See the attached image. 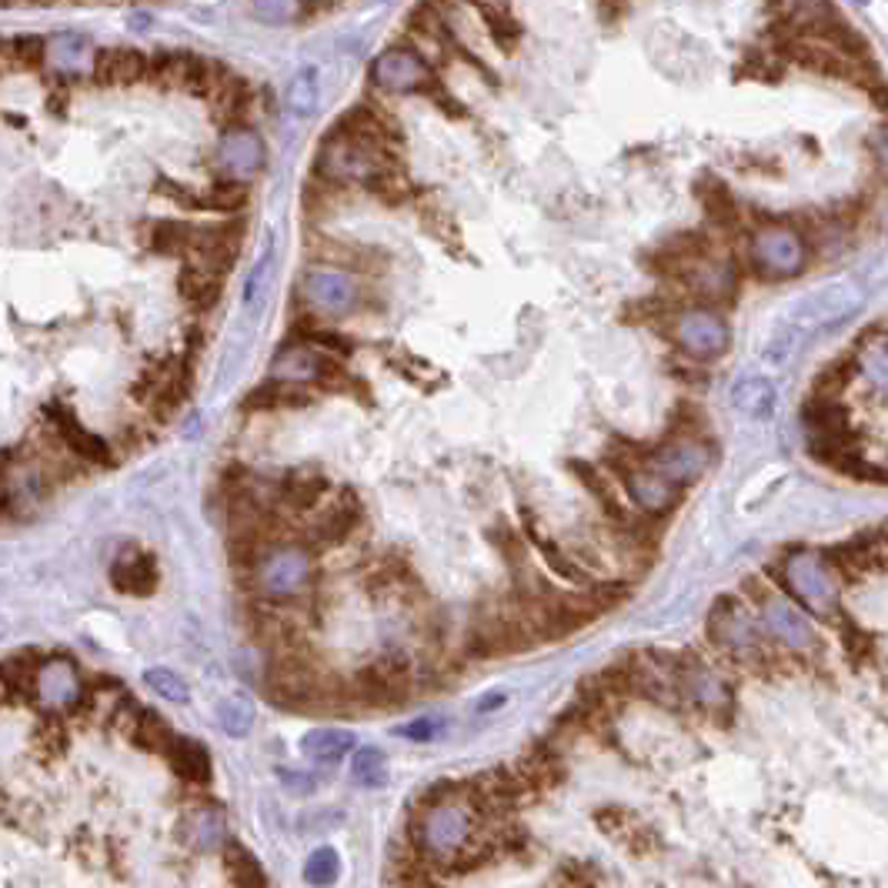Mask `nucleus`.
Wrapping results in <instances>:
<instances>
[{
    "instance_id": "obj_6",
    "label": "nucleus",
    "mask_w": 888,
    "mask_h": 888,
    "mask_svg": "<svg viewBox=\"0 0 888 888\" xmlns=\"http://www.w3.org/2000/svg\"><path fill=\"white\" fill-rule=\"evenodd\" d=\"M669 334L689 358H699V361L722 358L729 351V344H732V331H729L725 318L715 308H709V304L682 308L672 318Z\"/></svg>"
},
{
    "instance_id": "obj_46",
    "label": "nucleus",
    "mask_w": 888,
    "mask_h": 888,
    "mask_svg": "<svg viewBox=\"0 0 888 888\" xmlns=\"http://www.w3.org/2000/svg\"><path fill=\"white\" fill-rule=\"evenodd\" d=\"M491 538L498 541L495 548L505 555V562H508L511 568L521 572V565H525V558H528V545H525V538H521L515 528H508V525H498V528L491 531Z\"/></svg>"
},
{
    "instance_id": "obj_29",
    "label": "nucleus",
    "mask_w": 888,
    "mask_h": 888,
    "mask_svg": "<svg viewBox=\"0 0 888 888\" xmlns=\"http://www.w3.org/2000/svg\"><path fill=\"white\" fill-rule=\"evenodd\" d=\"M321 354L324 351H314L308 344H291V348L277 351V358L271 364V378L287 381V384H314Z\"/></svg>"
},
{
    "instance_id": "obj_16",
    "label": "nucleus",
    "mask_w": 888,
    "mask_h": 888,
    "mask_svg": "<svg viewBox=\"0 0 888 888\" xmlns=\"http://www.w3.org/2000/svg\"><path fill=\"white\" fill-rule=\"evenodd\" d=\"M43 418L50 421V428L57 431V438L64 441V448L77 461H84V465H110V448L104 445V438L90 435L67 404H60V401L43 404Z\"/></svg>"
},
{
    "instance_id": "obj_27",
    "label": "nucleus",
    "mask_w": 888,
    "mask_h": 888,
    "mask_svg": "<svg viewBox=\"0 0 888 888\" xmlns=\"http://www.w3.org/2000/svg\"><path fill=\"white\" fill-rule=\"evenodd\" d=\"M174 769V775L187 785H207L211 782V752L194 739H174V745L164 755Z\"/></svg>"
},
{
    "instance_id": "obj_45",
    "label": "nucleus",
    "mask_w": 888,
    "mask_h": 888,
    "mask_svg": "<svg viewBox=\"0 0 888 888\" xmlns=\"http://www.w3.org/2000/svg\"><path fill=\"white\" fill-rule=\"evenodd\" d=\"M271 267H274V247H267V251L257 257V264L251 267V274H247V281H244V308H247V311L257 308V297L264 294V284H267Z\"/></svg>"
},
{
    "instance_id": "obj_26",
    "label": "nucleus",
    "mask_w": 888,
    "mask_h": 888,
    "mask_svg": "<svg viewBox=\"0 0 888 888\" xmlns=\"http://www.w3.org/2000/svg\"><path fill=\"white\" fill-rule=\"evenodd\" d=\"M221 284H224V277L214 274V271H207V267L197 264V261L184 264L180 274H177V291H180V297H184L191 308H197V311H211V308L221 301Z\"/></svg>"
},
{
    "instance_id": "obj_48",
    "label": "nucleus",
    "mask_w": 888,
    "mask_h": 888,
    "mask_svg": "<svg viewBox=\"0 0 888 888\" xmlns=\"http://www.w3.org/2000/svg\"><path fill=\"white\" fill-rule=\"evenodd\" d=\"M251 10H254V17H261L267 23H281V20H291L294 0H251Z\"/></svg>"
},
{
    "instance_id": "obj_7",
    "label": "nucleus",
    "mask_w": 888,
    "mask_h": 888,
    "mask_svg": "<svg viewBox=\"0 0 888 888\" xmlns=\"http://www.w3.org/2000/svg\"><path fill=\"white\" fill-rule=\"evenodd\" d=\"M759 615H762V625L765 632L785 645L789 652L796 655H819L822 652V642H819V632L816 625L806 618V608L799 602H792V595H785L782 588L772 592L762 605H759Z\"/></svg>"
},
{
    "instance_id": "obj_37",
    "label": "nucleus",
    "mask_w": 888,
    "mask_h": 888,
    "mask_svg": "<svg viewBox=\"0 0 888 888\" xmlns=\"http://www.w3.org/2000/svg\"><path fill=\"white\" fill-rule=\"evenodd\" d=\"M388 779H391V772H388V759L381 749L368 745V749H358L351 755V782L358 789H384Z\"/></svg>"
},
{
    "instance_id": "obj_9",
    "label": "nucleus",
    "mask_w": 888,
    "mask_h": 888,
    "mask_svg": "<svg viewBox=\"0 0 888 888\" xmlns=\"http://www.w3.org/2000/svg\"><path fill=\"white\" fill-rule=\"evenodd\" d=\"M712 461H715V448L702 435H669L648 455V465L682 488L699 481Z\"/></svg>"
},
{
    "instance_id": "obj_33",
    "label": "nucleus",
    "mask_w": 888,
    "mask_h": 888,
    "mask_svg": "<svg viewBox=\"0 0 888 888\" xmlns=\"http://www.w3.org/2000/svg\"><path fill=\"white\" fill-rule=\"evenodd\" d=\"M301 384H287V381H261L244 401L241 408L244 411H284V408H297V404H308V398L297 391Z\"/></svg>"
},
{
    "instance_id": "obj_23",
    "label": "nucleus",
    "mask_w": 888,
    "mask_h": 888,
    "mask_svg": "<svg viewBox=\"0 0 888 888\" xmlns=\"http://www.w3.org/2000/svg\"><path fill=\"white\" fill-rule=\"evenodd\" d=\"M147 64L150 57H144L140 50H97L94 53V80L104 87H117V84H134L140 77H147Z\"/></svg>"
},
{
    "instance_id": "obj_43",
    "label": "nucleus",
    "mask_w": 888,
    "mask_h": 888,
    "mask_svg": "<svg viewBox=\"0 0 888 888\" xmlns=\"http://www.w3.org/2000/svg\"><path fill=\"white\" fill-rule=\"evenodd\" d=\"M144 682L150 692H157L164 702H174V705H187L191 702V689L187 682L174 672V669H147L144 672Z\"/></svg>"
},
{
    "instance_id": "obj_41",
    "label": "nucleus",
    "mask_w": 888,
    "mask_h": 888,
    "mask_svg": "<svg viewBox=\"0 0 888 888\" xmlns=\"http://www.w3.org/2000/svg\"><path fill=\"white\" fill-rule=\"evenodd\" d=\"M187 836H191V842H194L197 849H217V846L227 842V839H224V819H221L217 812H211V809H201V812L191 816V822H187Z\"/></svg>"
},
{
    "instance_id": "obj_15",
    "label": "nucleus",
    "mask_w": 888,
    "mask_h": 888,
    "mask_svg": "<svg viewBox=\"0 0 888 888\" xmlns=\"http://www.w3.org/2000/svg\"><path fill=\"white\" fill-rule=\"evenodd\" d=\"M304 297L314 311L351 314L358 304V281L344 267H311L304 274Z\"/></svg>"
},
{
    "instance_id": "obj_42",
    "label": "nucleus",
    "mask_w": 888,
    "mask_h": 888,
    "mask_svg": "<svg viewBox=\"0 0 888 888\" xmlns=\"http://www.w3.org/2000/svg\"><path fill=\"white\" fill-rule=\"evenodd\" d=\"M338 872H341V859H338V852L331 846L314 849L308 856V862H304V882L308 886H334L338 882Z\"/></svg>"
},
{
    "instance_id": "obj_20",
    "label": "nucleus",
    "mask_w": 888,
    "mask_h": 888,
    "mask_svg": "<svg viewBox=\"0 0 888 888\" xmlns=\"http://www.w3.org/2000/svg\"><path fill=\"white\" fill-rule=\"evenodd\" d=\"M157 582H160V572H157V562L140 552V548H127L114 565H110V585L120 592V595H130V598H150L157 592Z\"/></svg>"
},
{
    "instance_id": "obj_13",
    "label": "nucleus",
    "mask_w": 888,
    "mask_h": 888,
    "mask_svg": "<svg viewBox=\"0 0 888 888\" xmlns=\"http://www.w3.org/2000/svg\"><path fill=\"white\" fill-rule=\"evenodd\" d=\"M615 478L625 485L632 505H635L642 515L665 518V515H672V511L679 508V501H682V485H675L672 478H665L662 471H655L648 461H645V465H632V468L618 471Z\"/></svg>"
},
{
    "instance_id": "obj_17",
    "label": "nucleus",
    "mask_w": 888,
    "mask_h": 888,
    "mask_svg": "<svg viewBox=\"0 0 888 888\" xmlns=\"http://www.w3.org/2000/svg\"><path fill=\"white\" fill-rule=\"evenodd\" d=\"M267 154H264V144L254 130L247 127H231L221 144H217V167L227 174V177H237V180H247L254 177L261 167H264Z\"/></svg>"
},
{
    "instance_id": "obj_11",
    "label": "nucleus",
    "mask_w": 888,
    "mask_h": 888,
    "mask_svg": "<svg viewBox=\"0 0 888 888\" xmlns=\"http://www.w3.org/2000/svg\"><path fill=\"white\" fill-rule=\"evenodd\" d=\"M692 297L705 304H729L739 294V264L732 254H705L675 277Z\"/></svg>"
},
{
    "instance_id": "obj_40",
    "label": "nucleus",
    "mask_w": 888,
    "mask_h": 888,
    "mask_svg": "<svg viewBox=\"0 0 888 888\" xmlns=\"http://www.w3.org/2000/svg\"><path fill=\"white\" fill-rule=\"evenodd\" d=\"M84 53H87V40L77 37V33L64 30V33H53L47 40V60H50L53 70H77Z\"/></svg>"
},
{
    "instance_id": "obj_36",
    "label": "nucleus",
    "mask_w": 888,
    "mask_h": 888,
    "mask_svg": "<svg viewBox=\"0 0 888 888\" xmlns=\"http://www.w3.org/2000/svg\"><path fill=\"white\" fill-rule=\"evenodd\" d=\"M197 241V227L184 221H154L150 224V251L154 254H191Z\"/></svg>"
},
{
    "instance_id": "obj_34",
    "label": "nucleus",
    "mask_w": 888,
    "mask_h": 888,
    "mask_svg": "<svg viewBox=\"0 0 888 888\" xmlns=\"http://www.w3.org/2000/svg\"><path fill=\"white\" fill-rule=\"evenodd\" d=\"M224 869H227V879L241 888H264L267 886V876L261 869V862L254 859L251 849H244L241 842L227 839L224 846Z\"/></svg>"
},
{
    "instance_id": "obj_31",
    "label": "nucleus",
    "mask_w": 888,
    "mask_h": 888,
    "mask_svg": "<svg viewBox=\"0 0 888 888\" xmlns=\"http://www.w3.org/2000/svg\"><path fill=\"white\" fill-rule=\"evenodd\" d=\"M328 491V478L314 468H301V471H291L281 485V501L291 508V511H311L321 495Z\"/></svg>"
},
{
    "instance_id": "obj_24",
    "label": "nucleus",
    "mask_w": 888,
    "mask_h": 888,
    "mask_svg": "<svg viewBox=\"0 0 888 888\" xmlns=\"http://www.w3.org/2000/svg\"><path fill=\"white\" fill-rule=\"evenodd\" d=\"M775 404H779V391L769 378H759V374H742L735 384H732V408L745 418H755V421H765L775 414Z\"/></svg>"
},
{
    "instance_id": "obj_12",
    "label": "nucleus",
    "mask_w": 888,
    "mask_h": 888,
    "mask_svg": "<svg viewBox=\"0 0 888 888\" xmlns=\"http://www.w3.org/2000/svg\"><path fill=\"white\" fill-rule=\"evenodd\" d=\"M675 672H679L682 695L692 709H702V712L732 709V685L695 652H679Z\"/></svg>"
},
{
    "instance_id": "obj_1",
    "label": "nucleus",
    "mask_w": 888,
    "mask_h": 888,
    "mask_svg": "<svg viewBox=\"0 0 888 888\" xmlns=\"http://www.w3.org/2000/svg\"><path fill=\"white\" fill-rule=\"evenodd\" d=\"M478 819L481 812L471 802L468 789H458V796L435 806L431 812L411 816V842L435 862H455L478 839Z\"/></svg>"
},
{
    "instance_id": "obj_32",
    "label": "nucleus",
    "mask_w": 888,
    "mask_h": 888,
    "mask_svg": "<svg viewBox=\"0 0 888 888\" xmlns=\"http://www.w3.org/2000/svg\"><path fill=\"white\" fill-rule=\"evenodd\" d=\"M518 775L528 782V789H555L562 782V775H565L562 772V755L541 742L518 762Z\"/></svg>"
},
{
    "instance_id": "obj_21",
    "label": "nucleus",
    "mask_w": 888,
    "mask_h": 888,
    "mask_svg": "<svg viewBox=\"0 0 888 888\" xmlns=\"http://www.w3.org/2000/svg\"><path fill=\"white\" fill-rule=\"evenodd\" d=\"M80 675L74 669L70 658L64 655H53L50 662L40 665V675H37V699L47 705V709H70V705H80Z\"/></svg>"
},
{
    "instance_id": "obj_22",
    "label": "nucleus",
    "mask_w": 888,
    "mask_h": 888,
    "mask_svg": "<svg viewBox=\"0 0 888 888\" xmlns=\"http://www.w3.org/2000/svg\"><path fill=\"white\" fill-rule=\"evenodd\" d=\"M852 351L859 361V381L888 394V324L866 328Z\"/></svg>"
},
{
    "instance_id": "obj_5",
    "label": "nucleus",
    "mask_w": 888,
    "mask_h": 888,
    "mask_svg": "<svg viewBox=\"0 0 888 888\" xmlns=\"http://www.w3.org/2000/svg\"><path fill=\"white\" fill-rule=\"evenodd\" d=\"M314 558L304 545H277L254 568V585L267 602H287L301 595L311 582Z\"/></svg>"
},
{
    "instance_id": "obj_47",
    "label": "nucleus",
    "mask_w": 888,
    "mask_h": 888,
    "mask_svg": "<svg viewBox=\"0 0 888 888\" xmlns=\"http://www.w3.org/2000/svg\"><path fill=\"white\" fill-rule=\"evenodd\" d=\"M705 431V418L695 404L682 401L679 411H675V421H672V431L669 435H702Z\"/></svg>"
},
{
    "instance_id": "obj_49",
    "label": "nucleus",
    "mask_w": 888,
    "mask_h": 888,
    "mask_svg": "<svg viewBox=\"0 0 888 888\" xmlns=\"http://www.w3.org/2000/svg\"><path fill=\"white\" fill-rule=\"evenodd\" d=\"M281 779H284L287 789L297 792V796H308V792L314 789V775H304V772H281Z\"/></svg>"
},
{
    "instance_id": "obj_28",
    "label": "nucleus",
    "mask_w": 888,
    "mask_h": 888,
    "mask_svg": "<svg viewBox=\"0 0 888 888\" xmlns=\"http://www.w3.org/2000/svg\"><path fill=\"white\" fill-rule=\"evenodd\" d=\"M301 752L304 759L318 762V765H338L354 752V732L344 729H314L301 739Z\"/></svg>"
},
{
    "instance_id": "obj_4",
    "label": "nucleus",
    "mask_w": 888,
    "mask_h": 888,
    "mask_svg": "<svg viewBox=\"0 0 888 888\" xmlns=\"http://www.w3.org/2000/svg\"><path fill=\"white\" fill-rule=\"evenodd\" d=\"M394 167L391 154L381 150V147H371V144H361V140H351V137H341V134H328L321 154H318V177L331 180V184H368L374 180L381 170Z\"/></svg>"
},
{
    "instance_id": "obj_3",
    "label": "nucleus",
    "mask_w": 888,
    "mask_h": 888,
    "mask_svg": "<svg viewBox=\"0 0 888 888\" xmlns=\"http://www.w3.org/2000/svg\"><path fill=\"white\" fill-rule=\"evenodd\" d=\"M839 575L832 572L822 548H792L779 568V588L792 595L816 618H832L839 612Z\"/></svg>"
},
{
    "instance_id": "obj_18",
    "label": "nucleus",
    "mask_w": 888,
    "mask_h": 888,
    "mask_svg": "<svg viewBox=\"0 0 888 888\" xmlns=\"http://www.w3.org/2000/svg\"><path fill=\"white\" fill-rule=\"evenodd\" d=\"M371 77L384 90H425L431 67L418 57V50H388L371 64Z\"/></svg>"
},
{
    "instance_id": "obj_44",
    "label": "nucleus",
    "mask_w": 888,
    "mask_h": 888,
    "mask_svg": "<svg viewBox=\"0 0 888 888\" xmlns=\"http://www.w3.org/2000/svg\"><path fill=\"white\" fill-rule=\"evenodd\" d=\"M445 732H448V719L445 715H421V719H411V722L394 729V735L404 739V742H438Z\"/></svg>"
},
{
    "instance_id": "obj_39",
    "label": "nucleus",
    "mask_w": 888,
    "mask_h": 888,
    "mask_svg": "<svg viewBox=\"0 0 888 888\" xmlns=\"http://www.w3.org/2000/svg\"><path fill=\"white\" fill-rule=\"evenodd\" d=\"M244 204H247V187L237 177H224V180H217L214 187H207L201 194V207H207V211L231 214V211H241Z\"/></svg>"
},
{
    "instance_id": "obj_30",
    "label": "nucleus",
    "mask_w": 888,
    "mask_h": 888,
    "mask_svg": "<svg viewBox=\"0 0 888 888\" xmlns=\"http://www.w3.org/2000/svg\"><path fill=\"white\" fill-rule=\"evenodd\" d=\"M284 104L294 117H311L321 104V70L314 64H304L294 70V77L287 80V90H284Z\"/></svg>"
},
{
    "instance_id": "obj_10",
    "label": "nucleus",
    "mask_w": 888,
    "mask_h": 888,
    "mask_svg": "<svg viewBox=\"0 0 888 888\" xmlns=\"http://www.w3.org/2000/svg\"><path fill=\"white\" fill-rule=\"evenodd\" d=\"M408 692H411L408 662L398 655H381L378 662L364 665L351 679V699L361 705H374V709H391V705L404 702Z\"/></svg>"
},
{
    "instance_id": "obj_2",
    "label": "nucleus",
    "mask_w": 888,
    "mask_h": 888,
    "mask_svg": "<svg viewBox=\"0 0 888 888\" xmlns=\"http://www.w3.org/2000/svg\"><path fill=\"white\" fill-rule=\"evenodd\" d=\"M745 261H749V271L762 281H792L806 274L812 261V247L796 224L769 221V224L752 227Z\"/></svg>"
},
{
    "instance_id": "obj_19",
    "label": "nucleus",
    "mask_w": 888,
    "mask_h": 888,
    "mask_svg": "<svg viewBox=\"0 0 888 888\" xmlns=\"http://www.w3.org/2000/svg\"><path fill=\"white\" fill-rule=\"evenodd\" d=\"M358 525H361V505H358V498L351 491H344L314 518L311 541L321 545V548H338V545H344L354 535Z\"/></svg>"
},
{
    "instance_id": "obj_8",
    "label": "nucleus",
    "mask_w": 888,
    "mask_h": 888,
    "mask_svg": "<svg viewBox=\"0 0 888 888\" xmlns=\"http://www.w3.org/2000/svg\"><path fill=\"white\" fill-rule=\"evenodd\" d=\"M779 23L792 30V37H822L839 43H862L852 27L842 20L832 0H775Z\"/></svg>"
},
{
    "instance_id": "obj_25",
    "label": "nucleus",
    "mask_w": 888,
    "mask_h": 888,
    "mask_svg": "<svg viewBox=\"0 0 888 888\" xmlns=\"http://www.w3.org/2000/svg\"><path fill=\"white\" fill-rule=\"evenodd\" d=\"M822 552H826V558H829V565H832V572L839 575L842 585H866L876 575V565H872L866 545L859 541V535L849 538V541H839L832 548H822Z\"/></svg>"
},
{
    "instance_id": "obj_50",
    "label": "nucleus",
    "mask_w": 888,
    "mask_h": 888,
    "mask_svg": "<svg viewBox=\"0 0 888 888\" xmlns=\"http://www.w3.org/2000/svg\"><path fill=\"white\" fill-rule=\"evenodd\" d=\"M501 705H508V692H488V695L478 699L475 712H478V715H488V712H498Z\"/></svg>"
},
{
    "instance_id": "obj_38",
    "label": "nucleus",
    "mask_w": 888,
    "mask_h": 888,
    "mask_svg": "<svg viewBox=\"0 0 888 888\" xmlns=\"http://www.w3.org/2000/svg\"><path fill=\"white\" fill-rule=\"evenodd\" d=\"M254 719L257 715H254V705L247 699H224L217 705V725L231 739H247L254 729Z\"/></svg>"
},
{
    "instance_id": "obj_14",
    "label": "nucleus",
    "mask_w": 888,
    "mask_h": 888,
    "mask_svg": "<svg viewBox=\"0 0 888 888\" xmlns=\"http://www.w3.org/2000/svg\"><path fill=\"white\" fill-rule=\"evenodd\" d=\"M859 301H862V294L852 291V287H846V284H839V287H826V291H819V294L799 301V308L789 314V324L799 328L802 338H809V334H822V331L842 324V321L859 308Z\"/></svg>"
},
{
    "instance_id": "obj_35",
    "label": "nucleus",
    "mask_w": 888,
    "mask_h": 888,
    "mask_svg": "<svg viewBox=\"0 0 888 888\" xmlns=\"http://www.w3.org/2000/svg\"><path fill=\"white\" fill-rule=\"evenodd\" d=\"M174 732L170 725L164 722V715H157L154 709H140L134 729H130V742L144 752H157V755H167V749L174 745Z\"/></svg>"
}]
</instances>
